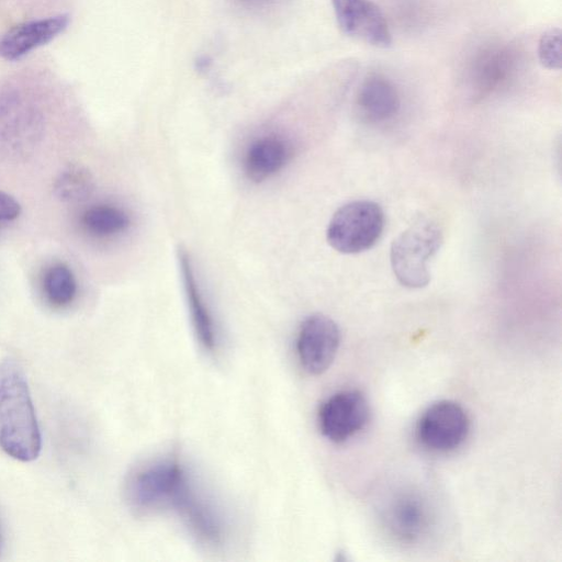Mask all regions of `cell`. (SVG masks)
I'll list each match as a JSON object with an SVG mask.
<instances>
[{
    "label": "cell",
    "instance_id": "obj_5",
    "mask_svg": "<svg viewBox=\"0 0 562 562\" xmlns=\"http://www.w3.org/2000/svg\"><path fill=\"white\" fill-rule=\"evenodd\" d=\"M382 207L369 200H356L340 206L328 223V244L341 254H359L372 248L384 229Z\"/></svg>",
    "mask_w": 562,
    "mask_h": 562
},
{
    "label": "cell",
    "instance_id": "obj_16",
    "mask_svg": "<svg viewBox=\"0 0 562 562\" xmlns=\"http://www.w3.org/2000/svg\"><path fill=\"white\" fill-rule=\"evenodd\" d=\"M85 229L95 237H109L125 231L130 225L127 214L113 205H93L81 217Z\"/></svg>",
    "mask_w": 562,
    "mask_h": 562
},
{
    "label": "cell",
    "instance_id": "obj_4",
    "mask_svg": "<svg viewBox=\"0 0 562 562\" xmlns=\"http://www.w3.org/2000/svg\"><path fill=\"white\" fill-rule=\"evenodd\" d=\"M442 243V232L438 224L429 218H418L392 243L390 260L398 282L409 289H419L428 284L429 260Z\"/></svg>",
    "mask_w": 562,
    "mask_h": 562
},
{
    "label": "cell",
    "instance_id": "obj_3",
    "mask_svg": "<svg viewBox=\"0 0 562 562\" xmlns=\"http://www.w3.org/2000/svg\"><path fill=\"white\" fill-rule=\"evenodd\" d=\"M45 115L40 103L22 89L0 92V159L25 160L41 144Z\"/></svg>",
    "mask_w": 562,
    "mask_h": 562
},
{
    "label": "cell",
    "instance_id": "obj_8",
    "mask_svg": "<svg viewBox=\"0 0 562 562\" xmlns=\"http://www.w3.org/2000/svg\"><path fill=\"white\" fill-rule=\"evenodd\" d=\"M369 416L368 401L360 391H339L321 405L319 429L331 442L342 443L366 427Z\"/></svg>",
    "mask_w": 562,
    "mask_h": 562
},
{
    "label": "cell",
    "instance_id": "obj_9",
    "mask_svg": "<svg viewBox=\"0 0 562 562\" xmlns=\"http://www.w3.org/2000/svg\"><path fill=\"white\" fill-rule=\"evenodd\" d=\"M340 344L338 325L328 316L313 314L299 329L296 352L302 368L313 375L325 372L333 363Z\"/></svg>",
    "mask_w": 562,
    "mask_h": 562
},
{
    "label": "cell",
    "instance_id": "obj_12",
    "mask_svg": "<svg viewBox=\"0 0 562 562\" xmlns=\"http://www.w3.org/2000/svg\"><path fill=\"white\" fill-rule=\"evenodd\" d=\"M178 259L195 336L205 350L213 352L217 346L216 329L210 310L196 283L191 259L182 248L178 250Z\"/></svg>",
    "mask_w": 562,
    "mask_h": 562
},
{
    "label": "cell",
    "instance_id": "obj_1",
    "mask_svg": "<svg viewBox=\"0 0 562 562\" xmlns=\"http://www.w3.org/2000/svg\"><path fill=\"white\" fill-rule=\"evenodd\" d=\"M195 483L179 461L162 460L132 474L126 494L137 512L172 510L200 540L218 544L224 536L223 518Z\"/></svg>",
    "mask_w": 562,
    "mask_h": 562
},
{
    "label": "cell",
    "instance_id": "obj_6",
    "mask_svg": "<svg viewBox=\"0 0 562 562\" xmlns=\"http://www.w3.org/2000/svg\"><path fill=\"white\" fill-rule=\"evenodd\" d=\"M386 532L404 544H415L425 539L435 524V513L429 499L418 491L402 490L393 494L382 509Z\"/></svg>",
    "mask_w": 562,
    "mask_h": 562
},
{
    "label": "cell",
    "instance_id": "obj_20",
    "mask_svg": "<svg viewBox=\"0 0 562 562\" xmlns=\"http://www.w3.org/2000/svg\"><path fill=\"white\" fill-rule=\"evenodd\" d=\"M20 213V203L9 193L0 191V222L13 221Z\"/></svg>",
    "mask_w": 562,
    "mask_h": 562
},
{
    "label": "cell",
    "instance_id": "obj_22",
    "mask_svg": "<svg viewBox=\"0 0 562 562\" xmlns=\"http://www.w3.org/2000/svg\"><path fill=\"white\" fill-rule=\"evenodd\" d=\"M3 550V535H2V531H1V526H0V554Z\"/></svg>",
    "mask_w": 562,
    "mask_h": 562
},
{
    "label": "cell",
    "instance_id": "obj_13",
    "mask_svg": "<svg viewBox=\"0 0 562 562\" xmlns=\"http://www.w3.org/2000/svg\"><path fill=\"white\" fill-rule=\"evenodd\" d=\"M357 105L363 119L371 123H382L396 115L401 106L394 85L383 76H369L361 83Z\"/></svg>",
    "mask_w": 562,
    "mask_h": 562
},
{
    "label": "cell",
    "instance_id": "obj_11",
    "mask_svg": "<svg viewBox=\"0 0 562 562\" xmlns=\"http://www.w3.org/2000/svg\"><path fill=\"white\" fill-rule=\"evenodd\" d=\"M69 22V15L63 13L14 25L0 36V57L9 61L23 58L57 37Z\"/></svg>",
    "mask_w": 562,
    "mask_h": 562
},
{
    "label": "cell",
    "instance_id": "obj_14",
    "mask_svg": "<svg viewBox=\"0 0 562 562\" xmlns=\"http://www.w3.org/2000/svg\"><path fill=\"white\" fill-rule=\"evenodd\" d=\"M288 158L285 143L276 136L255 142L246 155L245 169L249 179L261 182L278 172Z\"/></svg>",
    "mask_w": 562,
    "mask_h": 562
},
{
    "label": "cell",
    "instance_id": "obj_7",
    "mask_svg": "<svg viewBox=\"0 0 562 562\" xmlns=\"http://www.w3.org/2000/svg\"><path fill=\"white\" fill-rule=\"evenodd\" d=\"M470 419L464 408L453 401H438L420 415L415 427L418 442L432 452H449L468 437Z\"/></svg>",
    "mask_w": 562,
    "mask_h": 562
},
{
    "label": "cell",
    "instance_id": "obj_2",
    "mask_svg": "<svg viewBox=\"0 0 562 562\" xmlns=\"http://www.w3.org/2000/svg\"><path fill=\"white\" fill-rule=\"evenodd\" d=\"M0 447L26 462L41 451V432L27 381L13 359L0 363Z\"/></svg>",
    "mask_w": 562,
    "mask_h": 562
},
{
    "label": "cell",
    "instance_id": "obj_19",
    "mask_svg": "<svg viewBox=\"0 0 562 562\" xmlns=\"http://www.w3.org/2000/svg\"><path fill=\"white\" fill-rule=\"evenodd\" d=\"M561 43L560 29H550L541 35L538 56L542 66L548 69L561 68Z\"/></svg>",
    "mask_w": 562,
    "mask_h": 562
},
{
    "label": "cell",
    "instance_id": "obj_21",
    "mask_svg": "<svg viewBox=\"0 0 562 562\" xmlns=\"http://www.w3.org/2000/svg\"><path fill=\"white\" fill-rule=\"evenodd\" d=\"M239 5L246 7V8H261L266 7L276 0H234Z\"/></svg>",
    "mask_w": 562,
    "mask_h": 562
},
{
    "label": "cell",
    "instance_id": "obj_17",
    "mask_svg": "<svg viewBox=\"0 0 562 562\" xmlns=\"http://www.w3.org/2000/svg\"><path fill=\"white\" fill-rule=\"evenodd\" d=\"M47 301L57 307L70 304L77 294V281L72 270L65 263L49 267L43 279Z\"/></svg>",
    "mask_w": 562,
    "mask_h": 562
},
{
    "label": "cell",
    "instance_id": "obj_10",
    "mask_svg": "<svg viewBox=\"0 0 562 562\" xmlns=\"http://www.w3.org/2000/svg\"><path fill=\"white\" fill-rule=\"evenodd\" d=\"M340 30L375 47H389L392 35L380 8L370 0H331Z\"/></svg>",
    "mask_w": 562,
    "mask_h": 562
},
{
    "label": "cell",
    "instance_id": "obj_15",
    "mask_svg": "<svg viewBox=\"0 0 562 562\" xmlns=\"http://www.w3.org/2000/svg\"><path fill=\"white\" fill-rule=\"evenodd\" d=\"M513 66L508 50L496 49L482 56L474 70V89L482 97L497 88L510 72Z\"/></svg>",
    "mask_w": 562,
    "mask_h": 562
},
{
    "label": "cell",
    "instance_id": "obj_18",
    "mask_svg": "<svg viewBox=\"0 0 562 562\" xmlns=\"http://www.w3.org/2000/svg\"><path fill=\"white\" fill-rule=\"evenodd\" d=\"M90 172L82 166L69 165L63 169L54 182V193L63 202L85 200L92 191Z\"/></svg>",
    "mask_w": 562,
    "mask_h": 562
}]
</instances>
